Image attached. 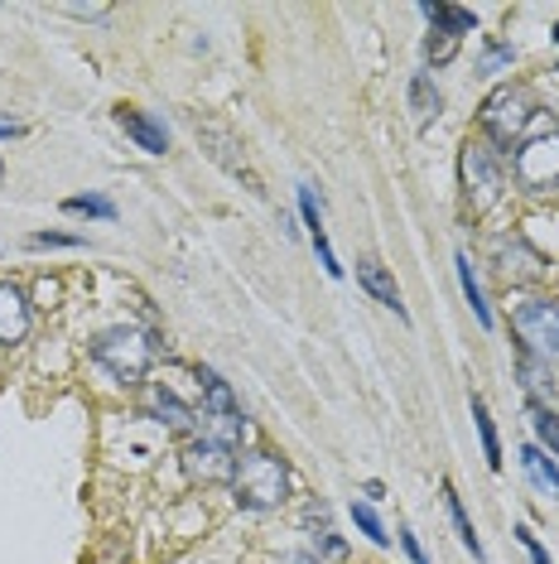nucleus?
I'll return each mask as SVG.
<instances>
[{"label": "nucleus", "instance_id": "f257e3e1", "mask_svg": "<svg viewBox=\"0 0 559 564\" xmlns=\"http://www.w3.org/2000/svg\"><path fill=\"white\" fill-rule=\"evenodd\" d=\"M232 492H237V506H246V512H275V506L289 498L285 458L265 454V449L241 454L237 458V478H232Z\"/></svg>", "mask_w": 559, "mask_h": 564}, {"label": "nucleus", "instance_id": "f03ea898", "mask_svg": "<svg viewBox=\"0 0 559 564\" xmlns=\"http://www.w3.org/2000/svg\"><path fill=\"white\" fill-rule=\"evenodd\" d=\"M92 363L107 367L126 387H136L145 371L154 367V338L140 329H107L92 338Z\"/></svg>", "mask_w": 559, "mask_h": 564}, {"label": "nucleus", "instance_id": "7ed1b4c3", "mask_svg": "<svg viewBox=\"0 0 559 564\" xmlns=\"http://www.w3.org/2000/svg\"><path fill=\"white\" fill-rule=\"evenodd\" d=\"M511 174H517L525 194L555 198L559 194V131H541L531 140H521L517 155H511Z\"/></svg>", "mask_w": 559, "mask_h": 564}, {"label": "nucleus", "instance_id": "20e7f679", "mask_svg": "<svg viewBox=\"0 0 559 564\" xmlns=\"http://www.w3.org/2000/svg\"><path fill=\"white\" fill-rule=\"evenodd\" d=\"M511 333L521 343V357L550 363L559 357V299H525L511 314Z\"/></svg>", "mask_w": 559, "mask_h": 564}, {"label": "nucleus", "instance_id": "39448f33", "mask_svg": "<svg viewBox=\"0 0 559 564\" xmlns=\"http://www.w3.org/2000/svg\"><path fill=\"white\" fill-rule=\"evenodd\" d=\"M458 169H463L468 208H473V212H487V208H497V203H501V194H507V174H501V160H497V150H487V145L468 140V145H463V160H458Z\"/></svg>", "mask_w": 559, "mask_h": 564}, {"label": "nucleus", "instance_id": "423d86ee", "mask_svg": "<svg viewBox=\"0 0 559 564\" xmlns=\"http://www.w3.org/2000/svg\"><path fill=\"white\" fill-rule=\"evenodd\" d=\"M531 117H535V111H531V97H525V87H497V93L483 101V117H477V121H483V131H487L497 145H517Z\"/></svg>", "mask_w": 559, "mask_h": 564}, {"label": "nucleus", "instance_id": "0eeeda50", "mask_svg": "<svg viewBox=\"0 0 559 564\" xmlns=\"http://www.w3.org/2000/svg\"><path fill=\"white\" fill-rule=\"evenodd\" d=\"M184 473L194 482H232L237 478V454H232V444L203 434L184 449Z\"/></svg>", "mask_w": 559, "mask_h": 564}, {"label": "nucleus", "instance_id": "6e6552de", "mask_svg": "<svg viewBox=\"0 0 559 564\" xmlns=\"http://www.w3.org/2000/svg\"><path fill=\"white\" fill-rule=\"evenodd\" d=\"M198 140L208 145V155H212V160H218L222 169H227L232 179H241V184L251 188V194H265L261 179H256V169L246 164V155L237 150V140H232V135L222 131V126H212V121H198Z\"/></svg>", "mask_w": 559, "mask_h": 564}, {"label": "nucleus", "instance_id": "1a4fd4ad", "mask_svg": "<svg viewBox=\"0 0 559 564\" xmlns=\"http://www.w3.org/2000/svg\"><path fill=\"white\" fill-rule=\"evenodd\" d=\"M357 285L367 290L376 304H386L396 319H410L406 314V304H400V285H396V275L382 266V261H357Z\"/></svg>", "mask_w": 559, "mask_h": 564}, {"label": "nucleus", "instance_id": "9d476101", "mask_svg": "<svg viewBox=\"0 0 559 564\" xmlns=\"http://www.w3.org/2000/svg\"><path fill=\"white\" fill-rule=\"evenodd\" d=\"M29 333V299L10 280H0V343H20Z\"/></svg>", "mask_w": 559, "mask_h": 564}, {"label": "nucleus", "instance_id": "9b49d317", "mask_svg": "<svg viewBox=\"0 0 559 564\" xmlns=\"http://www.w3.org/2000/svg\"><path fill=\"white\" fill-rule=\"evenodd\" d=\"M116 121H121V131H126L145 155H164V150H170V135H164V126H160V121H150L145 111L121 107V111H116Z\"/></svg>", "mask_w": 559, "mask_h": 564}, {"label": "nucleus", "instance_id": "f8f14e48", "mask_svg": "<svg viewBox=\"0 0 559 564\" xmlns=\"http://www.w3.org/2000/svg\"><path fill=\"white\" fill-rule=\"evenodd\" d=\"M198 391H203V415H212V420H241V405L218 371H198Z\"/></svg>", "mask_w": 559, "mask_h": 564}, {"label": "nucleus", "instance_id": "ddd939ff", "mask_svg": "<svg viewBox=\"0 0 559 564\" xmlns=\"http://www.w3.org/2000/svg\"><path fill=\"white\" fill-rule=\"evenodd\" d=\"M497 261H501V275H507V280H535V275H541V256H535L521 236H501V242H497Z\"/></svg>", "mask_w": 559, "mask_h": 564}, {"label": "nucleus", "instance_id": "4468645a", "mask_svg": "<svg viewBox=\"0 0 559 564\" xmlns=\"http://www.w3.org/2000/svg\"><path fill=\"white\" fill-rule=\"evenodd\" d=\"M521 468H525V478L535 482V492H541V498L559 502V464H550V454H545L541 444H525L521 449Z\"/></svg>", "mask_w": 559, "mask_h": 564}, {"label": "nucleus", "instance_id": "2eb2a0df", "mask_svg": "<svg viewBox=\"0 0 559 564\" xmlns=\"http://www.w3.org/2000/svg\"><path fill=\"white\" fill-rule=\"evenodd\" d=\"M154 415H160V420L170 425V430H178V434H194L198 420H203V415H198L188 401H178L174 387H154Z\"/></svg>", "mask_w": 559, "mask_h": 564}, {"label": "nucleus", "instance_id": "dca6fc26", "mask_svg": "<svg viewBox=\"0 0 559 564\" xmlns=\"http://www.w3.org/2000/svg\"><path fill=\"white\" fill-rule=\"evenodd\" d=\"M420 10H424V20L434 25V34H444V39H458V34L477 29L473 10H458V5H420Z\"/></svg>", "mask_w": 559, "mask_h": 564}, {"label": "nucleus", "instance_id": "f3484780", "mask_svg": "<svg viewBox=\"0 0 559 564\" xmlns=\"http://www.w3.org/2000/svg\"><path fill=\"white\" fill-rule=\"evenodd\" d=\"M439 492H444V506H449V516H454V526H458V540H463V545L473 550V560L483 564V560H487V555H483V540H477L473 522H468V512H463V498H458V492H454V482H444Z\"/></svg>", "mask_w": 559, "mask_h": 564}, {"label": "nucleus", "instance_id": "a211bd4d", "mask_svg": "<svg viewBox=\"0 0 559 564\" xmlns=\"http://www.w3.org/2000/svg\"><path fill=\"white\" fill-rule=\"evenodd\" d=\"M454 266H458V280H463V295H468V304H473L477 323H483V329H492V304H487L483 285H477V275H473V261H468V256L458 252V256H454Z\"/></svg>", "mask_w": 559, "mask_h": 564}, {"label": "nucleus", "instance_id": "6ab92c4d", "mask_svg": "<svg viewBox=\"0 0 559 564\" xmlns=\"http://www.w3.org/2000/svg\"><path fill=\"white\" fill-rule=\"evenodd\" d=\"M473 420H477V439H483V454H487V468H501V444H497V425L487 415V401L473 396Z\"/></svg>", "mask_w": 559, "mask_h": 564}, {"label": "nucleus", "instance_id": "aec40b11", "mask_svg": "<svg viewBox=\"0 0 559 564\" xmlns=\"http://www.w3.org/2000/svg\"><path fill=\"white\" fill-rule=\"evenodd\" d=\"M410 107H415V117L420 121H430V117H439V87L430 83V73H415V83H410Z\"/></svg>", "mask_w": 559, "mask_h": 564}, {"label": "nucleus", "instance_id": "412c9836", "mask_svg": "<svg viewBox=\"0 0 559 564\" xmlns=\"http://www.w3.org/2000/svg\"><path fill=\"white\" fill-rule=\"evenodd\" d=\"M352 522H357V531H362L367 540H372V545H390V536H386L382 516H376L367 502H352Z\"/></svg>", "mask_w": 559, "mask_h": 564}, {"label": "nucleus", "instance_id": "4be33fe9", "mask_svg": "<svg viewBox=\"0 0 559 564\" xmlns=\"http://www.w3.org/2000/svg\"><path fill=\"white\" fill-rule=\"evenodd\" d=\"M63 208L77 212V218H102V222L116 218V203H111V198H97V194H87V198H63Z\"/></svg>", "mask_w": 559, "mask_h": 564}, {"label": "nucleus", "instance_id": "5701e85b", "mask_svg": "<svg viewBox=\"0 0 559 564\" xmlns=\"http://www.w3.org/2000/svg\"><path fill=\"white\" fill-rule=\"evenodd\" d=\"M531 425H535V434H541V449H550V454L559 458V415L555 410H535Z\"/></svg>", "mask_w": 559, "mask_h": 564}, {"label": "nucleus", "instance_id": "b1692460", "mask_svg": "<svg viewBox=\"0 0 559 564\" xmlns=\"http://www.w3.org/2000/svg\"><path fill=\"white\" fill-rule=\"evenodd\" d=\"M458 49V39H444V34H434V39H424V59L430 63H449Z\"/></svg>", "mask_w": 559, "mask_h": 564}, {"label": "nucleus", "instance_id": "393cba45", "mask_svg": "<svg viewBox=\"0 0 559 564\" xmlns=\"http://www.w3.org/2000/svg\"><path fill=\"white\" fill-rule=\"evenodd\" d=\"M501 63H511V44H487V53H483V73H497Z\"/></svg>", "mask_w": 559, "mask_h": 564}, {"label": "nucleus", "instance_id": "a878e982", "mask_svg": "<svg viewBox=\"0 0 559 564\" xmlns=\"http://www.w3.org/2000/svg\"><path fill=\"white\" fill-rule=\"evenodd\" d=\"M29 246H83V236H69V232H35Z\"/></svg>", "mask_w": 559, "mask_h": 564}, {"label": "nucleus", "instance_id": "bb28decb", "mask_svg": "<svg viewBox=\"0 0 559 564\" xmlns=\"http://www.w3.org/2000/svg\"><path fill=\"white\" fill-rule=\"evenodd\" d=\"M517 540H521V545H525V550H531V560H535V564H550V550H545V545H541V540H535V536H531V526H517Z\"/></svg>", "mask_w": 559, "mask_h": 564}, {"label": "nucleus", "instance_id": "cd10ccee", "mask_svg": "<svg viewBox=\"0 0 559 564\" xmlns=\"http://www.w3.org/2000/svg\"><path fill=\"white\" fill-rule=\"evenodd\" d=\"M400 545H406V555H410V564H430L424 560V550H420V540L410 536V531H400Z\"/></svg>", "mask_w": 559, "mask_h": 564}, {"label": "nucleus", "instance_id": "c85d7f7f", "mask_svg": "<svg viewBox=\"0 0 559 564\" xmlns=\"http://www.w3.org/2000/svg\"><path fill=\"white\" fill-rule=\"evenodd\" d=\"M15 135H25V126H20V121H0V140H15Z\"/></svg>", "mask_w": 559, "mask_h": 564}, {"label": "nucleus", "instance_id": "c756f323", "mask_svg": "<svg viewBox=\"0 0 559 564\" xmlns=\"http://www.w3.org/2000/svg\"><path fill=\"white\" fill-rule=\"evenodd\" d=\"M275 564H319L314 555H305V550H295V555H280Z\"/></svg>", "mask_w": 559, "mask_h": 564}]
</instances>
